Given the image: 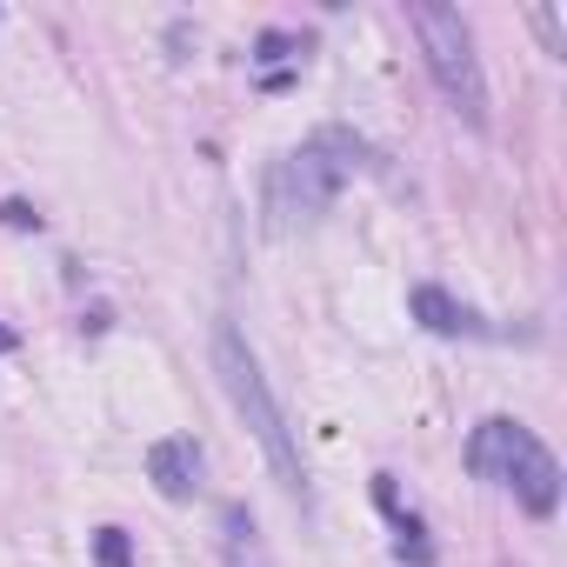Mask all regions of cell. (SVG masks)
Returning <instances> with one entry per match:
<instances>
[{"instance_id":"cell-1","label":"cell","mask_w":567,"mask_h":567,"mask_svg":"<svg viewBox=\"0 0 567 567\" xmlns=\"http://www.w3.org/2000/svg\"><path fill=\"white\" fill-rule=\"evenodd\" d=\"M361 167H368V141H354L348 127L308 134L288 161H274V174H267V214H274V227L280 234L315 227Z\"/></svg>"},{"instance_id":"cell-2","label":"cell","mask_w":567,"mask_h":567,"mask_svg":"<svg viewBox=\"0 0 567 567\" xmlns=\"http://www.w3.org/2000/svg\"><path fill=\"white\" fill-rule=\"evenodd\" d=\"M214 374H220V388H227L234 414L247 421V434L260 441L267 467L280 474V487H288L295 501H308V467H301V441H295L288 414H280V401H274V388H267V374H260V354L247 348V334H240L234 321H220V328H214Z\"/></svg>"},{"instance_id":"cell-3","label":"cell","mask_w":567,"mask_h":567,"mask_svg":"<svg viewBox=\"0 0 567 567\" xmlns=\"http://www.w3.org/2000/svg\"><path fill=\"white\" fill-rule=\"evenodd\" d=\"M467 467H474L481 481L507 487V494H514L527 514H540V520L560 507V461L540 447L534 427H520V421H507V414H494V421L474 427V441H467Z\"/></svg>"},{"instance_id":"cell-4","label":"cell","mask_w":567,"mask_h":567,"mask_svg":"<svg viewBox=\"0 0 567 567\" xmlns=\"http://www.w3.org/2000/svg\"><path fill=\"white\" fill-rule=\"evenodd\" d=\"M408 21H414V34H421V54H427L434 87H441L447 107L481 134V127H487V74H481V54H474L467 21H461L454 8H441V0H421Z\"/></svg>"},{"instance_id":"cell-5","label":"cell","mask_w":567,"mask_h":567,"mask_svg":"<svg viewBox=\"0 0 567 567\" xmlns=\"http://www.w3.org/2000/svg\"><path fill=\"white\" fill-rule=\"evenodd\" d=\"M147 481L167 494V501H194L200 487V441L194 434H167L147 447Z\"/></svg>"},{"instance_id":"cell-6","label":"cell","mask_w":567,"mask_h":567,"mask_svg":"<svg viewBox=\"0 0 567 567\" xmlns=\"http://www.w3.org/2000/svg\"><path fill=\"white\" fill-rule=\"evenodd\" d=\"M414 321L427 328V334H447V341H481V334H494L474 308H461L447 288H414Z\"/></svg>"},{"instance_id":"cell-7","label":"cell","mask_w":567,"mask_h":567,"mask_svg":"<svg viewBox=\"0 0 567 567\" xmlns=\"http://www.w3.org/2000/svg\"><path fill=\"white\" fill-rule=\"evenodd\" d=\"M374 501H381V514L394 520V547H401V560H408V567H434L427 527H421V514H414V507H401V487H394V474H374Z\"/></svg>"},{"instance_id":"cell-8","label":"cell","mask_w":567,"mask_h":567,"mask_svg":"<svg viewBox=\"0 0 567 567\" xmlns=\"http://www.w3.org/2000/svg\"><path fill=\"white\" fill-rule=\"evenodd\" d=\"M94 560H101V567H127V560H134L127 527H101V534H94Z\"/></svg>"},{"instance_id":"cell-9","label":"cell","mask_w":567,"mask_h":567,"mask_svg":"<svg viewBox=\"0 0 567 567\" xmlns=\"http://www.w3.org/2000/svg\"><path fill=\"white\" fill-rule=\"evenodd\" d=\"M308 34H260V61H301Z\"/></svg>"},{"instance_id":"cell-10","label":"cell","mask_w":567,"mask_h":567,"mask_svg":"<svg viewBox=\"0 0 567 567\" xmlns=\"http://www.w3.org/2000/svg\"><path fill=\"white\" fill-rule=\"evenodd\" d=\"M0 220H8V227H34V220H41V214H28V207H21V200H8V207H0Z\"/></svg>"},{"instance_id":"cell-11","label":"cell","mask_w":567,"mask_h":567,"mask_svg":"<svg viewBox=\"0 0 567 567\" xmlns=\"http://www.w3.org/2000/svg\"><path fill=\"white\" fill-rule=\"evenodd\" d=\"M8 348H14V334H8V328H0V354H8Z\"/></svg>"}]
</instances>
